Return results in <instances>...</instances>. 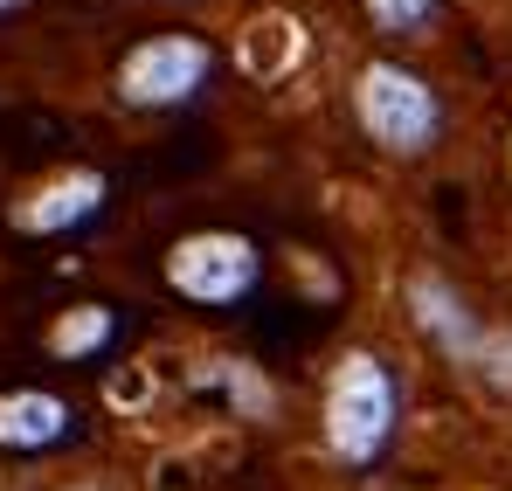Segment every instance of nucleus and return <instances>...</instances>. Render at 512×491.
Returning <instances> with one entry per match:
<instances>
[{"label":"nucleus","mask_w":512,"mask_h":491,"mask_svg":"<svg viewBox=\"0 0 512 491\" xmlns=\"http://www.w3.org/2000/svg\"><path fill=\"white\" fill-rule=\"evenodd\" d=\"M395 429H402V381H395V367L374 346H346L333 360V381H326V443H333V457L367 471V464L388 457Z\"/></svg>","instance_id":"obj_1"},{"label":"nucleus","mask_w":512,"mask_h":491,"mask_svg":"<svg viewBox=\"0 0 512 491\" xmlns=\"http://www.w3.org/2000/svg\"><path fill=\"white\" fill-rule=\"evenodd\" d=\"M353 118L395 160H423L429 146L443 139V97H436V83L423 70H409V63H395V56L360 63V77H353Z\"/></svg>","instance_id":"obj_2"},{"label":"nucleus","mask_w":512,"mask_h":491,"mask_svg":"<svg viewBox=\"0 0 512 491\" xmlns=\"http://www.w3.org/2000/svg\"><path fill=\"white\" fill-rule=\"evenodd\" d=\"M208 70H215V49L194 28H160V35H146L118 56L111 97L125 111H180L208 90Z\"/></svg>","instance_id":"obj_3"},{"label":"nucleus","mask_w":512,"mask_h":491,"mask_svg":"<svg viewBox=\"0 0 512 491\" xmlns=\"http://www.w3.org/2000/svg\"><path fill=\"white\" fill-rule=\"evenodd\" d=\"M263 277V249L236 229H194L167 249V291L201 305V312H222V305H243Z\"/></svg>","instance_id":"obj_4"},{"label":"nucleus","mask_w":512,"mask_h":491,"mask_svg":"<svg viewBox=\"0 0 512 491\" xmlns=\"http://www.w3.org/2000/svg\"><path fill=\"white\" fill-rule=\"evenodd\" d=\"M104 201H111V180L97 166H70V173H49L42 187H28L14 201V229L21 236H70V229L104 215Z\"/></svg>","instance_id":"obj_5"},{"label":"nucleus","mask_w":512,"mask_h":491,"mask_svg":"<svg viewBox=\"0 0 512 491\" xmlns=\"http://www.w3.org/2000/svg\"><path fill=\"white\" fill-rule=\"evenodd\" d=\"M402 298H409V319L423 332L436 353H450V360H464V367H478V353H485V339L492 332L478 326V312L464 305V291L457 284H443V277H409L402 284Z\"/></svg>","instance_id":"obj_6"},{"label":"nucleus","mask_w":512,"mask_h":491,"mask_svg":"<svg viewBox=\"0 0 512 491\" xmlns=\"http://www.w3.org/2000/svg\"><path fill=\"white\" fill-rule=\"evenodd\" d=\"M70 436H77V409L63 395H49V388H7L0 395V450L42 457V450H56Z\"/></svg>","instance_id":"obj_7"},{"label":"nucleus","mask_w":512,"mask_h":491,"mask_svg":"<svg viewBox=\"0 0 512 491\" xmlns=\"http://www.w3.org/2000/svg\"><path fill=\"white\" fill-rule=\"evenodd\" d=\"M111 339H118V312L111 305H70V312H56V326H49L42 346L56 360H97Z\"/></svg>","instance_id":"obj_8"},{"label":"nucleus","mask_w":512,"mask_h":491,"mask_svg":"<svg viewBox=\"0 0 512 491\" xmlns=\"http://www.w3.org/2000/svg\"><path fill=\"white\" fill-rule=\"evenodd\" d=\"M367 7V21L381 28V35H395V42H416L429 35L436 21H443V0H360Z\"/></svg>","instance_id":"obj_9"},{"label":"nucleus","mask_w":512,"mask_h":491,"mask_svg":"<svg viewBox=\"0 0 512 491\" xmlns=\"http://www.w3.org/2000/svg\"><path fill=\"white\" fill-rule=\"evenodd\" d=\"M21 7H35V0H0V14H21Z\"/></svg>","instance_id":"obj_10"}]
</instances>
